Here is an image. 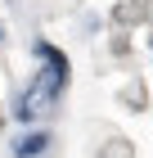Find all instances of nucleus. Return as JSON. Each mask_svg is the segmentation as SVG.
<instances>
[{"label":"nucleus","instance_id":"obj_2","mask_svg":"<svg viewBox=\"0 0 153 158\" xmlns=\"http://www.w3.org/2000/svg\"><path fill=\"white\" fill-rule=\"evenodd\" d=\"M45 145H50V135H45V131H32V135L18 140L14 154H18V158H41V154H45Z\"/></svg>","mask_w":153,"mask_h":158},{"label":"nucleus","instance_id":"obj_1","mask_svg":"<svg viewBox=\"0 0 153 158\" xmlns=\"http://www.w3.org/2000/svg\"><path fill=\"white\" fill-rule=\"evenodd\" d=\"M36 59L45 63V73L36 77V86L23 95V104H18V118H23V122H27V118H36V113H41V104H50V99H54L63 86H68V59H63V54L50 45V41H36Z\"/></svg>","mask_w":153,"mask_h":158}]
</instances>
